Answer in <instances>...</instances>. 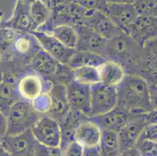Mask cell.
<instances>
[{
    "mask_svg": "<svg viewBox=\"0 0 157 156\" xmlns=\"http://www.w3.org/2000/svg\"><path fill=\"white\" fill-rule=\"evenodd\" d=\"M117 105L131 115L143 114L153 109L150 100V86L143 78L124 76L117 87Z\"/></svg>",
    "mask_w": 157,
    "mask_h": 156,
    "instance_id": "6da1fadb",
    "label": "cell"
},
{
    "mask_svg": "<svg viewBox=\"0 0 157 156\" xmlns=\"http://www.w3.org/2000/svg\"><path fill=\"white\" fill-rule=\"evenodd\" d=\"M8 131L6 136H13L30 130L40 118L31 101L19 99L14 102L6 115Z\"/></svg>",
    "mask_w": 157,
    "mask_h": 156,
    "instance_id": "7a4b0ae2",
    "label": "cell"
},
{
    "mask_svg": "<svg viewBox=\"0 0 157 156\" xmlns=\"http://www.w3.org/2000/svg\"><path fill=\"white\" fill-rule=\"evenodd\" d=\"M90 90L91 112L89 117L105 113L117 105V92L116 87L98 82L90 86Z\"/></svg>",
    "mask_w": 157,
    "mask_h": 156,
    "instance_id": "3957f363",
    "label": "cell"
},
{
    "mask_svg": "<svg viewBox=\"0 0 157 156\" xmlns=\"http://www.w3.org/2000/svg\"><path fill=\"white\" fill-rule=\"evenodd\" d=\"M37 142L48 147H60L62 130L57 120L49 116H40L31 128Z\"/></svg>",
    "mask_w": 157,
    "mask_h": 156,
    "instance_id": "277c9868",
    "label": "cell"
},
{
    "mask_svg": "<svg viewBox=\"0 0 157 156\" xmlns=\"http://www.w3.org/2000/svg\"><path fill=\"white\" fill-rule=\"evenodd\" d=\"M37 144L31 129L17 135L6 136L2 140L10 156H34Z\"/></svg>",
    "mask_w": 157,
    "mask_h": 156,
    "instance_id": "5b68a950",
    "label": "cell"
},
{
    "mask_svg": "<svg viewBox=\"0 0 157 156\" xmlns=\"http://www.w3.org/2000/svg\"><path fill=\"white\" fill-rule=\"evenodd\" d=\"M31 33L38 40L44 51L50 55L56 62L62 64L69 63L73 55L76 51L75 49L70 48L63 45L52 34L35 31H32Z\"/></svg>",
    "mask_w": 157,
    "mask_h": 156,
    "instance_id": "8992f818",
    "label": "cell"
},
{
    "mask_svg": "<svg viewBox=\"0 0 157 156\" xmlns=\"http://www.w3.org/2000/svg\"><path fill=\"white\" fill-rule=\"evenodd\" d=\"M70 108L89 117L91 112L90 86L74 81L66 88Z\"/></svg>",
    "mask_w": 157,
    "mask_h": 156,
    "instance_id": "52a82bcc",
    "label": "cell"
},
{
    "mask_svg": "<svg viewBox=\"0 0 157 156\" xmlns=\"http://www.w3.org/2000/svg\"><path fill=\"white\" fill-rule=\"evenodd\" d=\"M147 124L143 114L133 115L131 116L124 127L117 133L121 152L135 148Z\"/></svg>",
    "mask_w": 157,
    "mask_h": 156,
    "instance_id": "ba28073f",
    "label": "cell"
},
{
    "mask_svg": "<svg viewBox=\"0 0 157 156\" xmlns=\"http://www.w3.org/2000/svg\"><path fill=\"white\" fill-rule=\"evenodd\" d=\"M102 12L120 28H128L139 16L134 4L106 2Z\"/></svg>",
    "mask_w": 157,
    "mask_h": 156,
    "instance_id": "9c48e42d",
    "label": "cell"
},
{
    "mask_svg": "<svg viewBox=\"0 0 157 156\" xmlns=\"http://www.w3.org/2000/svg\"><path fill=\"white\" fill-rule=\"evenodd\" d=\"M133 115L124 108L116 106L110 111L102 115L88 117V120L95 123L101 130H107L118 133Z\"/></svg>",
    "mask_w": 157,
    "mask_h": 156,
    "instance_id": "30bf717a",
    "label": "cell"
},
{
    "mask_svg": "<svg viewBox=\"0 0 157 156\" xmlns=\"http://www.w3.org/2000/svg\"><path fill=\"white\" fill-rule=\"evenodd\" d=\"M102 130L88 119L79 123L75 128L74 137L85 148H97L101 138Z\"/></svg>",
    "mask_w": 157,
    "mask_h": 156,
    "instance_id": "8fae6325",
    "label": "cell"
},
{
    "mask_svg": "<svg viewBox=\"0 0 157 156\" xmlns=\"http://www.w3.org/2000/svg\"><path fill=\"white\" fill-rule=\"evenodd\" d=\"M17 91L22 99L31 101L43 93V82L38 76L28 74L20 80Z\"/></svg>",
    "mask_w": 157,
    "mask_h": 156,
    "instance_id": "7c38bea8",
    "label": "cell"
},
{
    "mask_svg": "<svg viewBox=\"0 0 157 156\" xmlns=\"http://www.w3.org/2000/svg\"><path fill=\"white\" fill-rule=\"evenodd\" d=\"M100 82L113 87H117L125 76L124 69L121 65L113 61H105L98 66Z\"/></svg>",
    "mask_w": 157,
    "mask_h": 156,
    "instance_id": "4fadbf2b",
    "label": "cell"
},
{
    "mask_svg": "<svg viewBox=\"0 0 157 156\" xmlns=\"http://www.w3.org/2000/svg\"><path fill=\"white\" fill-rule=\"evenodd\" d=\"M81 34H84L81 40H78L77 47H80L78 49L81 51H93L95 53L100 54L107 45L106 39L102 38L99 34L90 28H85L81 29Z\"/></svg>",
    "mask_w": 157,
    "mask_h": 156,
    "instance_id": "5bb4252c",
    "label": "cell"
},
{
    "mask_svg": "<svg viewBox=\"0 0 157 156\" xmlns=\"http://www.w3.org/2000/svg\"><path fill=\"white\" fill-rule=\"evenodd\" d=\"M49 96L51 98V108L48 112L56 117H63L67 115L70 105L65 87L60 84L55 85L52 87Z\"/></svg>",
    "mask_w": 157,
    "mask_h": 156,
    "instance_id": "9a60e30c",
    "label": "cell"
},
{
    "mask_svg": "<svg viewBox=\"0 0 157 156\" xmlns=\"http://www.w3.org/2000/svg\"><path fill=\"white\" fill-rule=\"evenodd\" d=\"M100 156H118L121 153L118 134L115 131L102 130L98 146Z\"/></svg>",
    "mask_w": 157,
    "mask_h": 156,
    "instance_id": "2e32d148",
    "label": "cell"
},
{
    "mask_svg": "<svg viewBox=\"0 0 157 156\" xmlns=\"http://www.w3.org/2000/svg\"><path fill=\"white\" fill-rule=\"evenodd\" d=\"M105 61L100 54L89 51H80L78 52H74L68 64L72 69L83 66H93L98 67Z\"/></svg>",
    "mask_w": 157,
    "mask_h": 156,
    "instance_id": "e0dca14e",
    "label": "cell"
},
{
    "mask_svg": "<svg viewBox=\"0 0 157 156\" xmlns=\"http://www.w3.org/2000/svg\"><path fill=\"white\" fill-rule=\"evenodd\" d=\"M30 6L31 4L28 2H24L23 0H18L12 19L13 25L17 29L28 30L30 28H34L30 13Z\"/></svg>",
    "mask_w": 157,
    "mask_h": 156,
    "instance_id": "ac0fdd59",
    "label": "cell"
},
{
    "mask_svg": "<svg viewBox=\"0 0 157 156\" xmlns=\"http://www.w3.org/2000/svg\"><path fill=\"white\" fill-rule=\"evenodd\" d=\"M74 80L80 84L92 85L100 82L98 68L93 66H83L73 69Z\"/></svg>",
    "mask_w": 157,
    "mask_h": 156,
    "instance_id": "d6986e66",
    "label": "cell"
},
{
    "mask_svg": "<svg viewBox=\"0 0 157 156\" xmlns=\"http://www.w3.org/2000/svg\"><path fill=\"white\" fill-rule=\"evenodd\" d=\"M52 35L65 46L73 49L77 48L78 41V33L71 26H58L53 29Z\"/></svg>",
    "mask_w": 157,
    "mask_h": 156,
    "instance_id": "ffe728a7",
    "label": "cell"
},
{
    "mask_svg": "<svg viewBox=\"0 0 157 156\" xmlns=\"http://www.w3.org/2000/svg\"><path fill=\"white\" fill-rule=\"evenodd\" d=\"M20 99L19 93L10 84H0V111L7 115L8 111L14 102Z\"/></svg>",
    "mask_w": 157,
    "mask_h": 156,
    "instance_id": "44dd1931",
    "label": "cell"
},
{
    "mask_svg": "<svg viewBox=\"0 0 157 156\" xmlns=\"http://www.w3.org/2000/svg\"><path fill=\"white\" fill-rule=\"evenodd\" d=\"M56 61L46 51H39L33 60V66L39 73L43 74H53L56 71Z\"/></svg>",
    "mask_w": 157,
    "mask_h": 156,
    "instance_id": "7402d4cb",
    "label": "cell"
},
{
    "mask_svg": "<svg viewBox=\"0 0 157 156\" xmlns=\"http://www.w3.org/2000/svg\"><path fill=\"white\" fill-rule=\"evenodd\" d=\"M30 13L34 28L39 27L44 24L48 17V9L41 0H36L31 3Z\"/></svg>",
    "mask_w": 157,
    "mask_h": 156,
    "instance_id": "603a6c76",
    "label": "cell"
},
{
    "mask_svg": "<svg viewBox=\"0 0 157 156\" xmlns=\"http://www.w3.org/2000/svg\"><path fill=\"white\" fill-rule=\"evenodd\" d=\"M135 148L140 156H157V142L145 139H139Z\"/></svg>",
    "mask_w": 157,
    "mask_h": 156,
    "instance_id": "cb8c5ba5",
    "label": "cell"
},
{
    "mask_svg": "<svg viewBox=\"0 0 157 156\" xmlns=\"http://www.w3.org/2000/svg\"><path fill=\"white\" fill-rule=\"evenodd\" d=\"M61 156H83L85 148L74 140L61 147Z\"/></svg>",
    "mask_w": 157,
    "mask_h": 156,
    "instance_id": "d4e9b609",
    "label": "cell"
},
{
    "mask_svg": "<svg viewBox=\"0 0 157 156\" xmlns=\"http://www.w3.org/2000/svg\"><path fill=\"white\" fill-rule=\"evenodd\" d=\"M33 107L38 113H45L51 108V98L49 94H43L31 101Z\"/></svg>",
    "mask_w": 157,
    "mask_h": 156,
    "instance_id": "484cf974",
    "label": "cell"
},
{
    "mask_svg": "<svg viewBox=\"0 0 157 156\" xmlns=\"http://www.w3.org/2000/svg\"><path fill=\"white\" fill-rule=\"evenodd\" d=\"M71 1L85 10H96L101 11H103L106 4L105 0H71Z\"/></svg>",
    "mask_w": 157,
    "mask_h": 156,
    "instance_id": "4316f807",
    "label": "cell"
},
{
    "mask_svg": "<svg viewBox=\"0 0 157 156\" xmlns=\"http://www.w3.org/2000/svg\"><path fill=\"white\" fill-rule=\"evenodd\" d=\"M34 156H61V148L48 147L38 143Z\"/></svg>",
    "mask_w": 157,
    "mask_h": 156,
    "instance_id": "83f0119b",
    "label": "cell"
},
{
    "mask_svg": "<svg viewBox=\"0 0 157 156\" xmlns=\"http://www.w3.org/2000/svg\"><path fill=\"white\" fill-rule=\"evenodd\" d=\"M139 139L149 140V141L157 142V124H147L140 136Z\"/></svg>",
    "mask_w": 157,
    "mask_h": 156,
    "instance_id": "f1b7e54d",
    "label": "cell"
},
{
    "mask_svg": "<svg viewBox=\"0 0 157 156\" xmlns=\"http://www.w3.org/2000/svg\"><path fill=\"white\" fill-rule=\"evenodd\" d=\"M8 131L7 116L2 111H0V139L2 140L6 136Z\"/></svg>",
    "mask_w": 157,
    "mask_h": 156,
    "instance_id": "f546056e",
    "label": "cell"
},
{
    "mask_svg": "<svg viewBox=\"0 0 157 156\" xmlns=\"http://www.w3.org/2000/svg\"><path fill=\"white\" fill-rule=\"evenodd\" d=\"M29 40L26 38H21L16 42V48L20 52H25L29 48Z\"/></svg>",
    "mask_w": 157,
    "mask_h": 156,
    "instance_id": "4dcf8cb0",
    "label": "cell"
},
{
    "mask_svg": "<svg viewBox=\"0 0 157 156\" xmlns=\"http://www.w3.org/2000/svg\"><path fill=\"white\" fill-rule=\"evenodd\" d=\"M143 117L147 122V124H157V109L151 110L150 112L143 113Z\"/></svg>",
    "mask_w": 157,
    "mask_h": 156,
    "instance_id": "1f68e13d",
    "label": "cell"
},
{
    "mask_svg": "<svg viewBox=\"0 0 157 156\" xmlns=\"http://www.w3.org/2000/svg\"><path fill=\"white\" fill-rule=\"evenodd\" d=\"M150 100L153 109H157V85L150 87Z\"/></svg>",
    "mask_w": 157,
    "mask_h": 156,
    "instance_id": "d6a6232c",
    "label": "cell"
},
{
    "mask_svg": "<svg viewBox=\"0 0 157 156\" xmlns=\"http://www.w3.org/2000/svg\"><path fill=\"white\" fill-rule=\"evenodd\" d=\"M83 156H100L98 147L92 148H85Z\"/></svg>",
    "mask_w": 157,
    "mask_h": 156,
    "instance_id": "836d02e7",
    "label": "cell"
},
{
    "mask_svg": "<svg viewBox=\"0 0 157 156\" xmlns=\"http://www.w3.org/2000/svg\"><path fill=\"white\" fill-rule=\"evenodd\" d=\"M118 156H140V154L138 151L135 148H133L126 150V151H121Z\"/></svg>",
    "mask_w": 157,
    "mask_h": 156,
    "instance_id": "e575fe53",
    "label": "cell"
},
{
    "mask_svg": "<svg viewBox=\"0 0 157 156\" xmlns=\"http://www.w3.org/2000/svg\"><path fill=\"white\" fill-rule=\"evenodd\" d=\"M138 0H105L106 2L121 4H135Z\"/></svg>",
    "mask_w": 157,
    "mask_h": 156,
    "instance_id": "d590c367",
    "label": "cell"
},
{
    "mask_svg": "<svg viewBox=\"0 0 157 156\" xmlns=\"http://www.w3.org/2000/svg\"><path fill=\"white\" fill-rule=\"evenodd\" d=\"M0 156H10L9 152L2 144L0 145Z\"/></svg>",
    "mask_w": 157,
    "mask_h": 156,
    "instance_id": "8d00e7d4",
    "label": "cell"
},
{
    "mask_svg": "<svg viewBox=\"0 0 157 156\" xmlns=\"http://www.w3.org/2000/svg\"><path fill=\"white\" fill-rule=\"evenodd\" d=\"M23 1H24V2H28V3H32L33 2H35V1H36V0H23Z\"/></svg>",
    "mask_w": 157,
    "mask_h": 156,
    "instance_id": "74e56055",
    "label": "cell"
},
{
    "mask_svg": "<svg viewBox=\"0 0 157 156\" xmlns=\"http://www.w3.org/2000/svg\"><path fill=\"white\" fill-rule=\"evenodd\" d=\"M1 144H2V140L0 139V145H1Z\"/></svg>",
    "mask_w": 157,
    "mask_h": 156,
    "instance_id": "f35d334b",
    "label": "cell"
}]
</instances>
